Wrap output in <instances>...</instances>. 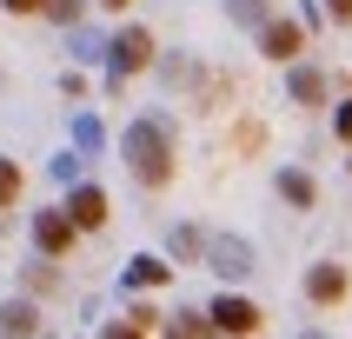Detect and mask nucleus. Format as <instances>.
<instances>
[{
  "mask_svg": "<svg viewBox=\"0 0 352 339\" xmlns=\"http://www.w3.org/2000/svg\"><path fill=\"white\" fill-rule=\"evenodd\" d=\"M120 153H126L140 186H166V179H173V140H166V127H153V120H133L126 140H120Z\"/></svg>",
  "mask_w": 352,
  "mask_h": 339,
  "instance_id": "1",
  "label": "nucleus"
},
{
  "mask_svg": "<svg viewBox=\"0 0 352 339\" xmlns=\"http://www.w3.org/2000/svg\"><path fill=\"white\" fill-rule=\"evenodd\" d=\"M206 266H213L219 279H246V273H259V253L239 233H213L206 239Z\"/></svg>",
  "mask_w": 352,
  "mask_h": 339,
  "instance_id": "2",
  "label": "nucleus"
},
{
  "mask_svg": "<svg viewBox=\"0 0 352 339\" xmlns=\"http://www.w3.org/2000/svg\"><path fill=\"white\" fill-rule=\"evenodd\" d=\"M153 34H146V27H126V34L113 40V47H107V60H113V74H140V67H153Z\"/></svg>",
  "mask_w": 352,
  "mask_h": 339,
  "instance_id": "3",
  "label": "nucleus"
},
{
  "mask_svg": "<svg viewBox=\"0 0 352 339\" xmlns=\"http://www.w3.org/2000/svg\"><path fill=\"white\" fill-rule=\"evenodd\" d=\"M206 319H213L226 339H246V333L259 326V306H253V299H239V293H226V299H213V306H206Z\"/></svg>",
  "mask_w": 352,
  "mask_h": 339,
  "instance_id": "4",
  "label": "nucleus"
},
{
  "mask_svg": "<svg viewBox=\"0 0 352 339\" xmlns=\"http://www.w3.org/2000/svg\"><path fill=\"white\" fill-rule=\"evenodd\" d=\"M74 219H67V206H54V213H34V246L40 253H67V246H74Z\"/></svg>",
  "mask_w": 352,
  "mask_h": 339,
  "instance_id": "5",
  "label": "nucleus"
},
{
  "mask_svg": "<svg viewBox=\"0 0 352 339\" xmlns=\"http://www.w3.org/2000/svg\"><path fill=\"white\" fill-rule=\"evenodd\" d=\"M67 219H74L80 233L107 226V193H100V186H74V193H67Z\"/></svg>",
  "mask_w": 352,
  "mask_h": 339,
  "instance_id": "6",
  "label": "nucleus"
},
{
  "mask_svg": "<svg viewBox=\"0 0 352 339\" xmlns=\"http://www.w3.org/2000/svg\"><path fill=\"white\" fill-rule=\"evenodd\" d=\"M259 47L273 60H293L299 47H306V27H299V20H266V27H259Z\"/></svg>",
  "mask_w": 352,
  "mask_h": 339,
  "instance_id": "7",
  "label": "nucleus"
},
{
  "mask_svg": "<svg viewBox=\"0 0 352 339\" xmlns=\"http://www.w3.org/2000/svg\"><path fill=\"white\" fill-rule=\"evenodd\" d=\"M34 326H40V313L27 299H7L0 306V339H34Z\"/></svg>",
  "mask_w": 352,
  "mask_h": 339,
  "instance_id": "8",
  "label": "nucleus"
},
{
  "mask_svg": "<svg viewBox=\"0 0 352 339\" xmlns=\"http://www.w3.org/2000/svg\"><path fill=\"white\" fill-rule=\"evenodd\" d=\"M306 293H313L319 306L346 299V266H313V273H306Z\"/></svg>",
  "mask_w": 352,
  "mask_h": 339,
  "instance_id": "9",
  "label": "nucleus"
},
{
  "mask_svg": "<svg viewBox=\"0 0 352 339\" xmlns=\"http://www.w3.org/2000/svg\"><path fill=\"white\" fill-rule=\"evenodd\" d=\"M286 94H293L299 107H319V100H326V74H319V67H293V74H286Z\"/></svg>",
  "mask_w": 352,
  "mask_h": 339,
  "instance_id": "10",
  "label": "nucleus"
},
{
  "mask_svg": "<svg viewBox=\"0 0 352 339\" xmlns=\"http://www.w3.org/2000/svg\"><path fill=\"white\" fill-rule=\"evenodd\" d=\"M279 199H286V206H313V199H319L313 173H299V166H286V173H279Z\"/></svg>",
  "mask_w": 352,
  "mask_h": 339,
  "instance_id": "11",
  "label": "nucleus"
},
{
  "mask_svg": "<svg viewBox=\"0 0 352 339\" xmlns=\"http://www.w3.org/2000/svg\"><path fill=\"white\" fill-rule=\"evenodd\" d=\"M166 259H153V253H140V259H126V286H166Z\"/></svg>",
  "mask_w": 352,
  "mask_h": 339,
  "instance_id": "12",
  "label": "nucleus"
},
{
  "mask_svg": "<svg viewBox=\"0 0 352 339\" xmlns=\"http://www.w3.org/2000/svg\"><path fill=\"white\" fill-rule=\"evenodd\" d=\"M226 14H233L239 27H266V0H226Z\"/></svg>",
  "mask_w": 352,
  "mask_h": 339,
  "instance_id": "13",
  "label": "nucleus"
},
{
  "mask_svg": "<svg viewBox=\"0 0 352 339\" xmlns=\"http://www.w3.org/2000/svg\"><path fill=\"white\" fill-rule=\"evenodd\" d=\"M166 339H206L199 313H173V319H166Z\"/></svg>",
  "mask_w": 352,
  "mask_h": 339,
  "instance_id": "14",
  "label": "nucleus"
},
{
  "mask_svg": "<svg viewBox=\"0 0 352 339\" xmlns=\"http://www.w3.org/2000/svg\"><path fill=\"white\" fill-rule=\"evenodd\" d=\"M74 146H80V153H94V146H100V120H94V113L74 120Z\"/></svg>",
  "mask_w": 352,
  "mask_h": 339,
  "instance_id": "15",
  "label": "nucleus"
},
{
  "mask_svg": "<svg viewBox=\"0 0 352 339\" xmlns=\"http://www.w3.org/2000/svg\"><path fill=\"white\" fill-rule=\"evenodd\" d=\"M14 199H20V166L0 160V206H14Z\"/></svg>",
  "mask_w": 352,
  "mask_h": 339,
  "instance_id": "16",
  "label": "nucleus"
},
{
  "mask_svg": "<svg viewBox=\"0 0 352 339\" xmlns=\"http://www.w3.org/2000/svg\"><path fill=\"white\" fill-rule=\"evenodd\" d=\"M173 253L179 259H199V253H206V239H199L193 226H179V233H173Z\"/></svg>",
  "mask_w": 352,
  "mask_h": 339,
  "instance_id": "17",
  "label": "nucleus"
},
{
  "mask_svg": "<svg viewBox=\"0 0 352 339\" xmlns=\"http://www.w3.org/2000/svg\"><path fill=\"white\" fill-rule=\"evenodd\" d=\"M47 14H54L60 27H80V0H47Z\"/></svg>",
  "mask_w": 352,
  "mask_h": 339,
  "instance_id": "18",
  "label": "nucleus"
},
{
  "mask_svg": "<svg viewBox=\"0 0 352 339\" xmlns=\"http://www.w3.org/2000/svg\"><path fill=\"white\" fill-rule=\"evenodd\" d=\"M74 54H80V60H100V54H107V47H100V40L87 34V27H74Z\"/></svg>",
  "mask_w": 352,
  "mask_h": 339,
  "instance_id": "19",
  "label": "nucleus"
},
{
  "mask_svg": "<svg viewBox=\"0 0 352 339\" xmlns=\"http://www.w3.org/2000/svg\"><path fill=\"white\" fill-rule=\"evenodd\" d=\"M54 179H80V153H54Z\"/></svg>",
  "mask_w": 352,
  "mask_h": 339,
  "instance_id": "20",
  "label": "nucleus"
},
{
  "mask_svg": "<svg viewBox=\"0 0 352 339\" xmlns=\"http://www.w3.org/2000/svg\"><path fill=\"white\" fill-rule=\"evenodd\" d=\"M0 7H7V14H40L47 0H0Z\"/></svg>",
  "mask_w": 352,
  "mask_h": 339,
  "instance_id": "21",
  "label": "nucleus"
},
{
  "mask_svg": "<svg viewBox=\"0 0 352 339\" xmlns=\"http://www.w3.org/2000/svg\"><path fill=\"white\" fill-rule=\"evenodd\" d=\"M107 339H146V333H140L133 319H126V326H107Z\"/></svg>",
  "mask_w": 352,
  "mask_h": 339,
  "instance_id": "22",
  "label": "nucleus"
},
{
  "mask_svg": "<svg viewBox=\"0 0 352 339\" xmlns=\"http://www.w3.org/2000/svg\"><path fill=\"white\" fill-rule=\"evenodd\" d=\"M326 14H333V20H346V27H352V0H326Z\"/></svg>",
  "mask_w": 352,
  "mask_h": 339,
  "instance_id": "23",
  "label": "nucleus"
},
{
  "mask_svg": "<svg viewBox=\"0 0 352 339\" xmlns=\"http://www.w3.org/2000/svg\"><path fill=\"white\" fill-rule=\"evenodd\" d=\"M333 127H339V140H352V100L339 107V120H333Z\"/></svg>",
  "mask_w": 352,
  "mask_h": 339,
  "instance_id": "24",
  "label": "nucleus"
},
{
  "mask_svg": "<svg viewBox=\"0 0 352 339\" xmlns=\"http://www.w3.org/2000/svg\"><path fill=\"white\" fill-rule=\"evenodd\" d=\"M100 7H126V0H100Z\"/></svg>",
  "mask_w": 352,
  "mask_h": 339,
  "instance_id": "25",
  "label": "nucleus"
},
{
  "mask_svg": "<svg viewBox=\"0 0 352 339\" xmlns=\"http://www.w3.org/2000/svg\"><path fill=\"white\" fill-rule=\"evenodd\" d=\"M299 339H326V333H299Z\"/></svg>",
  "mask_w": 352,
  "mask_h": 339,
  "instance_id": "26",
  "label": "nucleus"
},
{
  "mask_svg": "<svg viewBox=\"0 0 352 339\" xmlns=\"http://www.w3.org/2000/svg\"><path fill=\"white\" fill-rule=\"evenodd\" d=\"M346 166H352V160H346Z\"/></svg>",
  "mask_w": 352,
  "mask_h": 339,
  "instance_id": "27",
  "label": "nucleus"
}]
</instances>
